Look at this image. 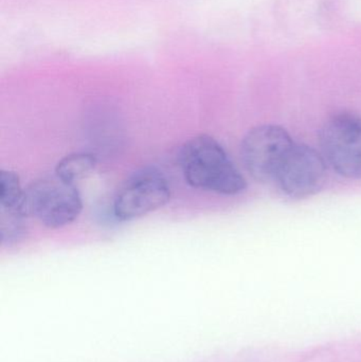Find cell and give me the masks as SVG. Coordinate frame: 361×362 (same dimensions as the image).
<instances>
[{
	"label": "cell",
	"mask_w": 361,
	"mask_h": 362,
	"mask_svg": "<svg viewBox=\"0 0 361 362\" xmlns=\"http://www.w3.org/2000/svg\"><path fill=\"white\" fill-rule=\"evenodd\" d=\"M177 163L184 180L194 189L235 196L247 187V181L222 144L206 134L180 146Z\"/></svg>",
	"instance_id": "6da1fadb"
},
{
	"label": "cell",
	"mask_w": 361,
	"mask_h": 362,
	"mask_svg": "<svg viewBox=\"0 0 361 362\" xmlns=\"http://www.w3.org/2000/svg\"><path fill=\"white\" fill-rule=\"evenodd\" d=\"M83 210V200L76 185L57 176L33 181L25 189L21 212L49 229L73 223Z\"/></svg>",
	"instance_id": "7a4b0ae2"
},
{
	"label": "cell",
	"mask_w": 361,
	"mask_h": 362,
	"mask_svg": "<svg viewBox=\"0 0 361 362\" xmlns=\"http://www.w3.org/2000/svg\"><path fill=\"white\" fill-rule=\"evenodd\" d=\"M320 146L328 165L348 180H361V118L341 112L326 120Z\"/></svg>",
	"instance_id": "3957f363"
},
{
	"label": "cell",
	"mask_w": 361,
	"mask_h": 362,
	"mask_svg": "<svg viewBox=\"0 0 361 362\" xmlns=\"http://www.w3.org/2000/svg\"><path fill=\"white\" fill-rule=\"evenodd\" d=\"M294 146L292 136L283 127L276 124L259 125L250 129L242 140V161L254 180L275 181Z\"/></svg>",
	"instance_id": "277c9868"
},
{
	"label": "cell",
	"mask_w": 361,
	"mask_h": 362,
	"mask_svg": "<svg viewBox=\"0 0 361 362\" xmlns=\"http://www.w3.org/2000/svg\"><path fill=\"white\" fill-rule=\"evenodd\" d=\"M171 196V185L162 172L154 167L142 168L117 192L112 214L119 221H135L165 206Z\"/></svg>",
	"instance_id": "5b68a950"
},
{
	"label": "cell",
	"mask_w": 361,
	"mask_h": 362,
	"mask_svg": "<svg viewBox=\"0 0 361 362\" xmlns=\"http://www.w3.org/2000/svg\"><path fill=\"white\" fill-rule=\"evenodd\" d=\"M328 163L321 153L307 144H295L278 172L276 182L292 199H304L321 191Z\"/></svg>",
	"instance_id": "8992f818"
},
{
	"label": "cell",
	"mask_w": 361,
	"mask_h": 362,
	"mask_svg": "<svg viewBox=\"0 0 361 362\" xmlns=\"http://www.w3.org/2000/svg\"><path fill=\"white\" fill-rule=\"evenodd\" d=\"M97 163V158L90 153H72L57 163L55 176L70 185H76L88 177L95 171Z\"/></svg>",
	"instance_id": "52a82bcc"
},
{
	"label": "cell",
	"mask_w": 361,
	"mask_h": 362,
	"mask_svg": "<svg viewBox=\"0 0 361 362\" xmlns=\"http://www.w3.org/2000/svg\"><path fill=\"white\" fill-rule=\"evenodd\" d=\"M23 194H25V189L21 187L19 176L10 170H1L0 171V212L23 214L21 204H23Z\"/></svg>",
	"instance_id": "ba28073f"
},
{
	"label": "cell",
	"mask_w": 361,
	"mask_h": 362,
	"mask_svg": "<svg viewBox=\"0 0 361 362\" xmlns=\"http://www.w3.org/2000/svg\"><path fill=\"white\" fill-rule=\"evenodd\" d=\"M27 217L19 213L0 212V240L2 246L13 247L27 235Z\"/></svg>",
	"instance_id": "9c48e42d"
}]
</instances>
